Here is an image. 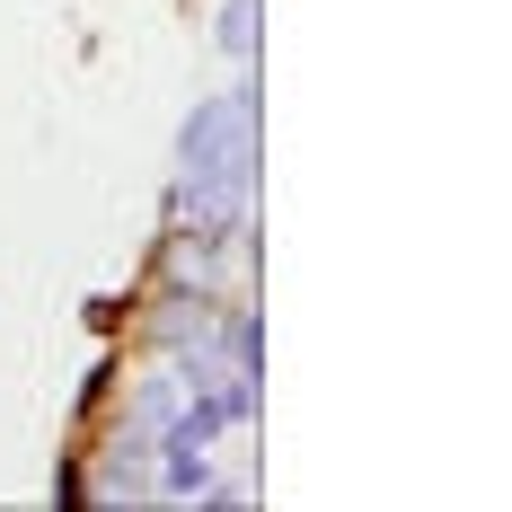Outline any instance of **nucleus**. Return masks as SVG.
Returning a JSON list of instances; mask_svg holds the SVG:
<instances>
[{
	"label": "nucleus",
	"mask_w": 512,
	"mask_h": 512,
	"mask_svg": "<svg viewBox=\"0 0 512 512\" xmlns=\"http://www.w3.org/2000/svg\"><path fill=\"white\" fill-rule=\"evenodd\" d=\"M256 204V89H221L195 98L186 133H177V221L195 248H239Z\"/></svg>",
	"instance_id": "obj_1"
},
{
	"label": "nucleus",
	"mask_w": 512,
	"mask_h": 512,
	"mask_svg": "<svg viewBox=\"0 0 512 512\" xmlns=\"http://www.w3.org/2000/svg\"><path fill=\"white\" fill-rule=\"evenodd\" d=\"M212 45L230 53V62H248V53H256V0H221V18H212Z\"/></svg>",
	"instance_id": "obj_2"
},
{
	"label": "nucleus",
	"mask_w": 512,
	"mask_h": 512,
	"mask_svg": "<svg viewBox=\"0 0 512 512\" xmlns=\"http://www.w3.org/2000/svg\"><path fill=\"white\" fill-rule=\"evenodd\" d=\"M53 504H89V468L62 460V477H53Z\"/></svg>",
	"instance_id": "obj_3"
}]
</instances>
